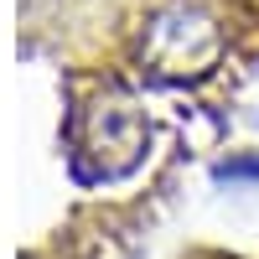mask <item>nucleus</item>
Returning <instances> with one entry per match:
<instances>
[{"mask_svg":"<svg viewBox=\"0 0 259 259\" xmlns=\"http://www.w3.org/2000/svg\"><path fill=\"white\" fill-rule=\"evenodd\" d=\"M21 47L62 83V228L140 254L187 166L259 78V0H21Z\"/></svg>","mask_w":259,"mask_h":259,"instance_id":"f257e3e1","label":"nucleus"},{"mask_svg":"<svg viewBox=\"0 0 259 259\" xmlns=\"http://www.w3.org/2000/svg\"><path fill=\"white\" fill-rule=\"evenodd\" d=\"M182 259H249V254H228V249H187Z\"/></svg>","mask_w":259,"mask_h":259,"instance_id":"f03ea898","label":"nucleus"}]
</instances>
